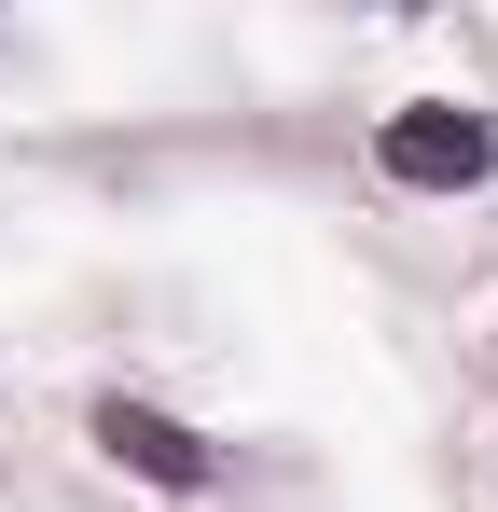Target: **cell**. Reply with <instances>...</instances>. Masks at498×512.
Segmentation results:
<instances>
[{
	"mask_svg": "<svg viewBox=\"0 0 498 512\" xmlns=\"http://www.w3.org/2000/svg\"><path fill=\"white\" fill-rule=\"evenodd\" d=\"M374 153H388V180H415V194H471V180L498 167V139L471 125V111H402Z\"/></svg>",
	"mask_w": 498,
	"mask_h": 512,
	"instance_id": "1",
	"label": "cell"
},
{
	"mask_svg": "<svg viewBox=\"0 0 498 512\" xmlns=\"http://www.w3.org/2000/svg\"><path fill=\"white\" fill-rule=\"evenodd\" d=\"M97 443H111L139 485H166V499H194V485H208V443H194L180 416H153V402H97Z\"/></svg>",
	"mask_w": 498,
	"mask_h": 512,
	"instance_id": "2",
	"label": "cell"
}]
</instances>
